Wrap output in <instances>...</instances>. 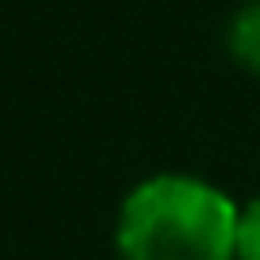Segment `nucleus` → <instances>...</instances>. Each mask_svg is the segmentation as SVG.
<instances>
[{"label":"nucleus","instance_id":"1","mask_svg":"<svg viewBox=\"0 0 260 260\" xmlns=\"http://www.w3.org/2000/svg\"><path fill=\"white\" fill-rule=\"evenodd\" d=\"M121 260H239V204L200 174H152L113 225Z\"/></svg>","mask_w":260,"mask_h":260},{"label":"nucleus","instance_id":"2","mask_svg":"<svg viewBox=\"0 0 260 260\" xmlns=\"http://www.w3.org/2000/svg\"><path fill=\"white\" fill-rule=\"evenodd\" d=\"M225 52L239 70L260 78V0H247L234 9L230 26H225Z\"/></svg>","mask_w":260,"mask_h":260},{"label":"nucleus","instance_id":"3","mask_svg":"<svg viewBox=\"0 0 260 260\" xmlns=\"http://www.w3.org/2000/svg\"><path fill=\"white\" fill-rule=\"evenodd\" d=\"M239 260H260V195L239 208Z\"/></svg>","mask_w":260,"mask_h":260}]
</instances>
